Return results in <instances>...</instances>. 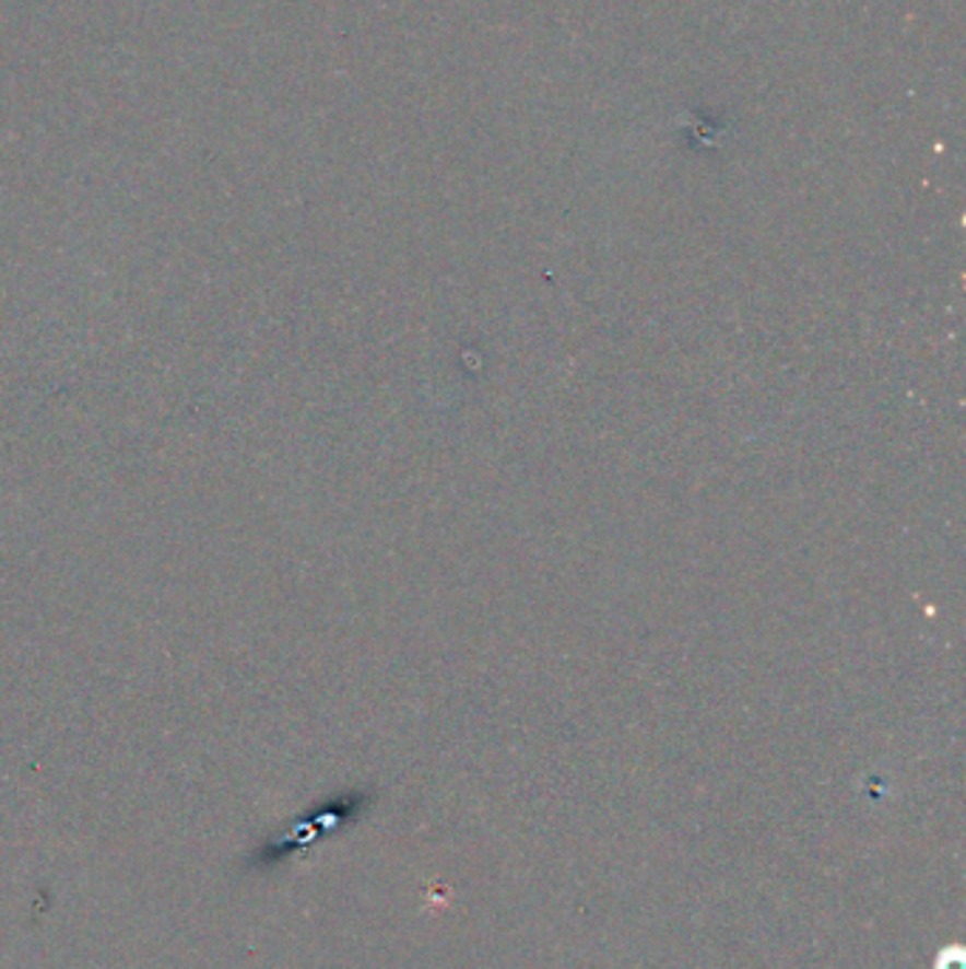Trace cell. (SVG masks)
<instances>
[{
  "instance_id": "6da1fadb",
  "label": "cell",
  "mask_w": 966,
  "mask_h": 969,
  "mask_svg": "<svg viewBox=\"0 0 966 969\" xmlns=\"http://www.w3.org/2000/svg\"><path fill=\"white\" fill-rule=\"evenodd\" d=\"M941 969H964V956H961V949H950L941 956Z\"/></svg>"
}]
</instances>
